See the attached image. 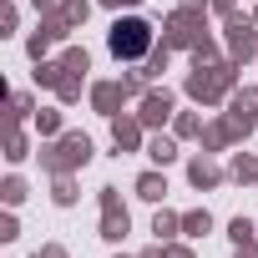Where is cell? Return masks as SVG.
<instances>
[{"label": "cell", "mask_w": 258, "mask_h": 258, "mask_svg": "<svg viewBox=\"0 0 258 258\" xmlns=\"http://www.w3.org/2000/svg\"><path fill=\"white\" fill-rule=\"evenodd\" d=\"M142 41H147V26H142V21H126V26H116V36H111L116 56H121V51H137Z\"/></svg>", "instance_id": "obj_1"}, {"label": "cell", "mask_w": 258, "mask_h": 258, "mask_svg": "<svg viewBox=\"0 0 258 258\" xmlns=\"http://www.w3.org/2000/svg\"><path fill=\"white\" fill-rule=\"evenodd\" d=\"M162 192H167V187H162L157 177H142V198H162Z\"/></svg>", "instance_id": "obj_3"}, {"label": "cell", "mask_w": 258, "mask_h": 258, "mask_svg": "<svg viewBox=\"0 0 258 258\" xmlns=\"http://www.w3.org/2000/svg\"><path fill=\"white\" fill-rule=\"evenodd\" d=\"M147 121H162L167 116V96H147V111H142Z\"/></svg>", "instance_id": "obj_2"}]
</instances>
